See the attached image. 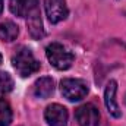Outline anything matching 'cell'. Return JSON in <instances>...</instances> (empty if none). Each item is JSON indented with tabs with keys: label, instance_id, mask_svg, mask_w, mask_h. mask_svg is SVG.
<instances>
[{
	"label": "cell",
	"instance_id": "1",
	"mask_svg": "<svg viewBox=\"0 0 126 126\" xmlns=\"http://www.w3.org/2000/svg\"><path fill=\"white\" fill-rule=\"evenodd\" d=\"M12 64L18 72V75L22 78L31 76L40 69V62L34 57L32 51L27 47H21L15 53V56L12 57Z\"/></svg>",
	"mask_w": 126,
	"mask_h": 126
},
{
	"label": "cell",
	"instance_id": "2",
	"mask_svg": "<svg viewBox=\"0 0 126 126\" xmlns=\"http://www.w3.org/2000/svg\"><path fill=\"white\" fill-rule=\"evenodd\" d=\"M46 56L48 59V62L51 63V66H54L59 70H66L72 66V63L75 60V56L59 43H51L47 46L46 48Z\"/></svg>",
	"mask_w": 126,
	"mask_h": 126
},
{
	"label": "cell",
	"instance_id": "3",
	"mask_svg": "<svg viewBox=\"0 0 126 126\" xmlns=\"http://www.w3.org/2000/svg\"><path fill=\"white\" fill-rule=\"evenodd\" d=\"M60 91L69 101H81L88 94V87L82 79L66 78L60 82Z\"/></svg>",
	"mask_w": 126,
	"mask_h": 126
},
{
	"label": "cell",
	"instance_id": "4",
	"mask_svg": "<svg viewBox=\"0 0 126 126\" xmlns=\"http://www.w3.org/2000/svg\"><path fill=\"white\" fill-rule=\"evenodd\" d=\"M75 119L79 126H98L100 125V111L94 104H84L76 109Z\"/></svg>",
	"mask_w": 126,
	"mask_h": 126
},
{
	"label": "cell",
	"instance_id": "5",
	"mask_svg": "<svg viewBox=\"0 0 126 126\" xmlns=\"http://www.w3.org/2000/svg\"><path fill=\"white\" fill-rule=\"evenodd\" d=\"M44 9H46L47 18L51 24H57L63 19H66V16L69 13L66 0H46Z\"/></svg>",
	"mask_w": 126,
	"mask_h": 126
},
{
	"label": "cell",
	"instance_id": "6",
	"mask_svg": "<svg viewBox=\"0 0 126 126\" xmlns=\"http://www.w3.org/2000/svg\"><path fill=\"white\" fill-rule=\"evenodd\" d=\"M44 117L48 126H66L67 125V110L60 104H51L46 109Z\"/></svg>",
	"mask_w": 126,
	"mask_h": 126
},
{
	"label": "cell",
	"instance_id": "7",
	"mask_svg": "<svg viewBox=\"0 0 126 126\" xmlns=\"http://www.w3.org/2000/svg\"><path fill=\"white\" fill-rule=\"evenodd\" d=\"M9 9L19 18H28L38 10V0H9Z\"/></svg>",
	"mask_w": 126,
	"mask_h": 126
},
{
	"label": "cell",
	"instance_id": "8",
	"mask_svg": "<svg viewBox=\"0 0 126 126\" xmlns=\"http://www.w3.org/2000/svg\"><path fill=\"white\" fill-rule=\"evenodd\" d=\"M116 91H117V84L116 81H109L106 91H104V104L107 107V111L113 116V117H120L122 111L117 106L116 101Z\"/></svg>",
	"mask_w": 126,
	"mask_h": 126
},
{
	"label": "cell",
	"instance_id": "9",
	"mask_svg": "<svg viewBox=\"0 0 126 126\" xmlns=\"http://www.w3.org/2000/svg\"><path fill=\"white\" fill-rule=\"evenodd\" d=\"M54 91V82L51 78H40L34 84V95L38 98H48Z\"/></svg>",
	"mask_w": 126,
	"mask_h": 126
},
{
	"label": "cell",
	"instance_id": "10",
	"mask_svg": "<svg viewBox=\"0 0 126 126\" xmlns=\"http://www.w3.org/2000/svg\"><path fill=\"white\" fill-rule=\"evenodd\" d=\"M27 25H28V31L31 34L32 38L40 40L44 35V30H43V22L40 18V10L34 12L32 15H30L27 18Z\"/></svg>",
	"mask_w": 126,
	"mask_h": 126
},
{
	"label": "cell",
	"instance_id": "11",
	"mask_svg": "<svg viewBox=\"0 0 126 126\" xmlns=\"http://www.w3.org/2000/svg\"><path fill=\"white\" fill-rule=\"evenodd\" d=\"M18 34H19V28L12 21H6V22L0 24V40L10 43V41L16 40Z\"/></svg>",
	"mask_w": 126,
	"mask_h": 126
},
{
	"label": "cell",
	"instance_id": "12",
	"mask_svg": "<svg viewBox=\"0 0 126 126\" xmlns=\"http://www.w3.org/2000/svg\"><path fill=\"white\" fill-rule=\"evenodd\" d=\"M12 109L4 98H0V126H9L12 122Z\"/></svg>",
	"mask_w": 126,
	"mask_h": 126
},
{
	"label": "cell",
	"instance_id": "13",
	"mask_svg": "<svg viewBox=\"0 0 126 126\" xmlns=\"http://www.w3.org/2000/svg\"><path fill=\"white\" fill-rule=\"evenodd\" d=\"M13 90V79L7 72L0 70V94L10 93Z\"/></svg>",
	"mask_w": 126,
	"mask_h": 126
},
{
	"label": "cell",
	"instance_id": "14",
	"mask_svg": "<svg viewBox=\"0 0 126 126\" xmlns=\"http://www.w3.org/2000/svg\"><path fill=\"white\" fill-rule=\"evenodd\" d=\"M1 12H3V0H0V15H1Z\"/></svg>",
	"mask_w": 126,
	"mask_h": 126
},
{
	"label": "cell",
	"instance_id": "15",
	"mask_svg": "<svg viewBox=\"0 0 126 126\" xmlns=\"http://www.w3.org/2000/svg\"><path fill=\"white\" fill-rule=\"evenodd\" d=\"M1 62H3V57H1V53H0V64H1Z\"/></svg>",
	"mask_w": 126,
	"mask_h": 126
}]
</instances>
